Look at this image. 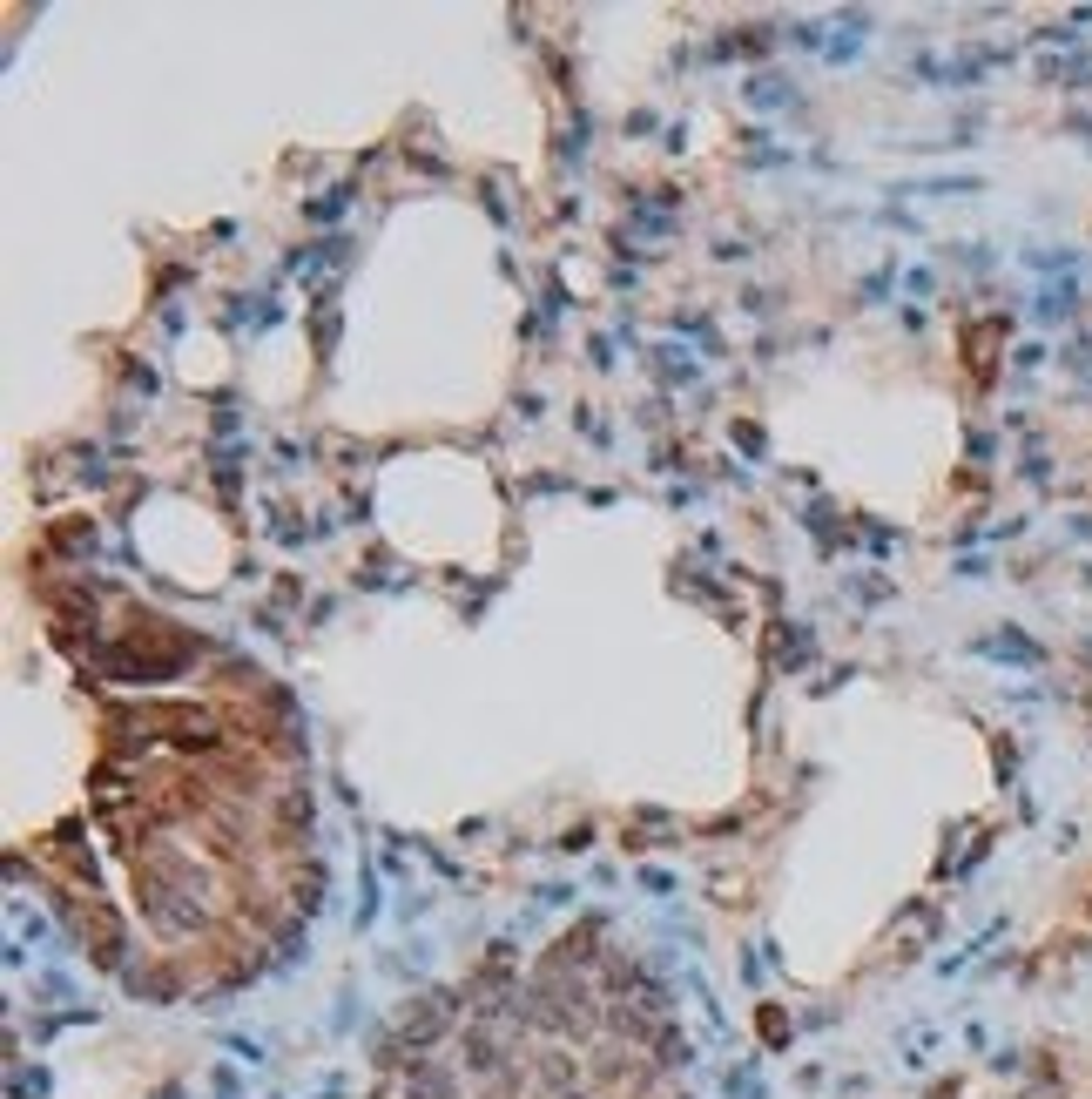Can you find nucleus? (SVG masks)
Masks as SVG:
<instances>
[{"mask_svg": "<svg viewBox=\"0 0 1092 1099\" xmlns=\"http://www.w3.org/2000/svg\"><path fill=\"white\" fill-rule=\"evenodd\" d=\"M446 1026H452V998H425L419 1018H405V1046H432Z\"/></svg>", "mask_w": 1092, "mask_h": 1099, "instance_id": "nucleus-1", "label": "nucleus"}, {"mask_svg": "<svg viewBox=\"0 0 1092 1099\" xmlns=\"http://www.w3.org/2000/svg\"><path fill=\"white\" fill-rule=\"evenodd\" d=\"M978 654H998V661H1026V668H1039V661H1046V648H1039V641H1026V634H991V641H978Z\"/></svg>", "mask_w": 1092, "mask_h": 1099, "instance_id": "nucleus-2", "label": "nucleus"}, {"mask_svg": "<svg viewBox=\"0 0 1092 1099\" xmlns=\"http://www.w3.org/2000/svg\"><path fill=\"white\" fill-rule=\"evenodd\" d=\"M412 1099H452V1073L446 1066H412Z\"/></svg>", "mask_w": 1092, "mask_h": 1099, "instance_id": "nucleus-3", "label": "nucleus"}, {"mask_svg": "<svg viewBox=\"0 0 1092 1099\" xmlns=\"http://www.w3.org/2000/svg\"><path fill=\"white\" fill-rule=\"evenodd\" d=\"M466 1066H472V1073H492V1066H499V1046H492L479 1026L466 1033Z\"/></svg>", "mask_w": 1092, "mask_h": 1099, "instance_id": "nucleus-4", "label": "nucleus"}, {"mask_svg": "<svg viewBox=\"0 0 1092 1099\" xmlns=\"http://www.w3.org/2000/svg\"><path fill=\"white\" fill-rule=\"evenodd\" d=\"M351 196H357L351 182H344V189H331V196H317V202H311V223H337V216L351 209Z\"/></svg>", "mask_w": 1092, "mask_h": 1099, "instance_id": "nucleus-5", "label": "nucleus"}, {"mask_svg": "<svg viewBox=\"0 0 1092 1099\" xmlns=\"http://www.w3.org/2000/svg\"><path fill=\"white\" fill-rule=\"evenodd\" d=\"M742 95H749L756 109H776V102H782V82H776V74H756V82H749Z\"/></svg>", "mask_w": 1092, "mask_h": 1099, "instance_id": "nucleus-6", "label": "nucleus"}, {"mask_svg": "<svg viewBox=\"0 0 1092 1099\" xmlns=\"http://www.w3.org/2000/svg\"><path fill=\"white\" fill-rule=\"evenodd\" d=\"M782 661H789V668H803V661H809V628L782 634Z\"/></svg>", "mask_w": 1092, "mask_h": 1099, "instance_id": "nucleus-7", "label": "nucleus"}]
</instances>
